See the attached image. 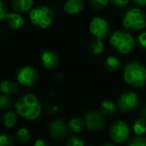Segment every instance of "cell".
<instances>
[{
    "label": "cell",
    "instance_id": "cell-1",
    "mask_svg": "<svg viewBox=\"0 0 146 146\" xmlns=\"http://www.w3.org/2000/svg\"><path fill=\"white\" fill-rule=\"evenodd\" d=\"M16 112L27 120H35L38 118L42 111L39 100L32 94H27L22 96L15 102Z\"/></svg>",
    "mask_w": 146,
    "mask_h": 146
},
{
    "label": "cell",
    "instance_id": "cell-2",
    "mask_svg": "<svg viewBox=\"0 0 146 146\" xmlns=\"http://www.w3.org/2000/svg\"><path fill=\"white\" fill-rule=\"evenodd\" d=\"M123 80L133 88H140L146 84V67L138 61L128 62L123 67Z\"/></svg>",
    "mask_w": 146,
    "mask_h": 146
},
{
    "label": "cell",
    "instance_id": "cell-3",
    "mask_svg": "<svg viewBox=\"0 0 146 146\" xmlns=\"http://www.w3.org/2000/svg\"><path fill=\"white\" fill-rule=\"evenodd\" d=\"M110 43L115 51L122 55L130 53L136 46V40L129 32L123 30L114 31L110 38Z\"/></svg>",
    "mask_w": 146,
    "mask_h": 146
},
{
    "label": "cell",
    "instance_id": "cell-4",
    "mask_svg": "<svg viewBox=\"0 0 146 146\" xmlns=\"http://www.w3.org/2000/svg\"><path fill=\"white\" fill-rule=\"evenodd\" d=\"M122 25L131 31H140L146 27V14L138 7L128 9L122 15Z\"/></svg>",
    "mask_w": 146,
    "mask_h": 146
},
{
    "label": "cell",
    "instance_id": "cell-5",
    "mask_svg": "<svg viewBox=\"0 0 146 146\" xmlns=\"http://www.w3.org/2000/svg\"><path fill=\"white\" fill-rule=\"evenodd\" d=\"M29 19L34 26L45 29L52 25L55 19V13L48 6H38L29 11Z\"/></svg>",
    "mask_w": 146,
    "mask_h": 146
},
{
    "label": "cell",
    "instance_id": "cell-6",
    "mask_svg": "<svg viewBox=\"0 0 146 146\" xmlns=\"http://www.w3.org/2000/svg\"><path fill=\"white\" fill-rule=\"evenodd\" d=\"M110 140L114 144L123 143L130 136V127L124 120H115L110 124L108 129Z\"/></svg>",
    "mask_w": 146,
    "mask_h": 146
},
{
    "label": "cell",
    "instance_id": "cell-7",
    "mask_svg": "<svg viewBox=\"0 0 146 146\" xmlns=\"http://www.w3.org/2000/svg\"><path fill=\"white\" fill-rule=\"evenodd\" d=\"M138 96L134 90H125L118 96L116 102L117 110L123 113H129L137 108Z\"/></svg>",
    "mask_w": 146,
    "mask_h": 146
},
{
    "label": "cell",
    "instance_id": "cell-8",
    "mask_svg": "<svg viewBox=\"0 0 146 146\" xmlns=\"http://www.w3.org/2000/svg\"><path fill=\"white\" fill-rule=\"evenodd\" d=\"M110 23L104 18L96 16L90 20V32L98 40H102V39L106 38L110 33Z\"/></svg>",
    "mask_w": 146,
    "mask_h": 146
},
{
    "label": "cell",
    "instance_id": "cell-9",
    "mask_svg": "<svg viewBox=\"0 0 146 146\" xmlns=\"http://www.w3.org/2000/svg\"><path fill=\"white\" fill-rule=\"evenodd\" d=\"M16 78H17L18 83L24 87H33L38 83L39 80L37 71L29 66L20 68L17 72Z\"/></svg>",
    "mask_w": 146,
    "mask_h": 146
},
{
    "label": "cell",
    "instance_id": "cell-10",
    "mask_svg": "<svg viewBox=\"0 0 146 146\" xmlns=\"http://www.w3.org/2000/svg\"><path fill=\"white\" fill-rule=\"evenodd\" d=\"M85 124L86 127L90 131H98L104 128L106 124L104 120V115L98 110H90L88 111L86 114L85 118Z\"/></svg>",
    "mask_w": 146,
    "mask_h": 146
},
{
    "label": "cell",
    "instance_id": "cell-11",
    "mask_svg": "<svg viewBox=\"0 0 146 146\" xmlns=\"http://www.w3.org/2000/svg\"><path fill=\"white\" fill-rule=\"evenodd\" d=\"M49 132L53 138L57 140H63L66 137H68L70 128L65 121L61 119H55L49 125Z\"/></svg>",
    "mask_w": 146,
    "mask_h": 146
},
{
    "label": "cell",
    "instance_id": "cell-12",
    "mask_svg": "<svg viewBox=\"0 0 146 146\" xmlns=\"http://www.w3.org/2000/svg\"><path fill=\"white\" fill-rule=\"evenodd\" d=\"M40 61L43 67L47 70H54L60 65V58L56 52L52 50H45L41 53Z\"/></svg>",
    "mask_w": 146,
    "mask_h": 146
},
{
    "label": "cell",
    "instance_id": "cell-13",
    "mask_svg": "<svg viewBox=\"0 0 146 146\" xmlns=\"http://www.w3.org/2000/svg\"><path fill=\"white\" fill-rule=\"evenodd\" d=\"M84 0H67L64 4V11L69 15H77L84 10Z\"/></svg>",
    "mask_w": 146,
    "mask_h": 146
},
{
    "label": "cell",
    "instance_id": "cell-14",
    "mask_svg": "<svg viewBox=\"0 0 146 146\" xmlns=\"http://www.w3.org/2000/svg\"><path fill=\"white\" fill-rule=\"evenodd\" d=\"M5 20L7 22V25L13 30H18L25 23V20L22 17V15L17 13V12H15V13H8L6 15Z\"/></svg>",
    "mask_w": 146,
    "mask_h": 146
},
{
    "label": "cell",
    "instance_id": "cell-15",
    "mask_svg": "<svg viewBox=\"0 0 146 146\" xmlns=\"http://www.w3.org/2000/svg\"><path fill=\"white\" fill-rule=\"evenodd\" d=\"M18 85L11 80H4L0 83V92L4 96H11L18 92Z\"/></svg>",
    "mask_w": 146,
    "mask_h": 146
},
{
    "label": "cell",
    "instance_id": "cell-16",
    "mask_svg": "<svg viewBox=\"0 0 146 146\" xmlns=\"http://www.w3.org/2000/svg\"><path fill=\"white\" fill-rule=\"evenodd\" d=\"M11 6L17 13L28 12L32 9L33 0H11Z\"/></svg>",
    "mask_w": 146,
    "mask_h": 146
},
{
    "label": "cell",
    "instance_id": "cell-17",
    "mask_svg": "<svg viewBox=\"0 0 146 146\" xmlns=\"http://www.w3.org/2000/svg\"><path fill=\"white\" fill-rule=\"evenodd\" d=\"M117 110L116 104H114L113 102L110 100H102V104H100V111L104 114V116L106 115H111L115 112V110Z\"/></svg>",
    "mask_w": 146,
    "mask_h": 146
},
{
    "label": "cell",
    "instance_id": "cell-18",
    "mask_svg": "<svg viewBox=\"0 0 146 146\" xmlns=\"http://www.w3.org/2000/svg\"><path fill=\"white\" fill-rule=\"evenodd\" d=\"M70 130L73 131L75 133H80L82 132V130L84 129V127L86 126L85 120L81 117H73L71 120L68 123Z\"/></svg>",
    "mask_w": 146,
    "mask_h": 146
},
{
    "label": "cell",
    "instance_id": "cell-19",
    "mask_svg": "<svg viewBox=\"0 0 146 146\" xmlns=\"http://www.w3.org/2000/svg\"><path fill=\"white\" fill-rule=\"evenodd\" d=\"M18 116L17 113L14 111H6L2 116V123L7 128H11L17 123Z\"/></svg>",
    "mask_w": 146,
    "mask_h": 146
},
{
    "label": "cell",
    "instance_id": "cell-20",
    "mask_svg": "<svg viewBox=\"0 0 146 146\" xmlns=\"http://www.w3.org/2000/svg\"><path fill=\"white\" fill-rule=\"evenodd\" d=\"M132 131L135 136H143L146 133V120L143 118H137L132 124Z\"/></svg>",
    "mask_w": 146,
    "mask_h": 146
},
{
    "label": "cell",
    "instance_id": "cell-21",
    "mask_svg": "<svg viewBox=\"0 0 146 146\" xmlns=\"http://www.w3.org/2000/svg\"><path fill=\"white\" fill-rule=\"evenodd\" d=\"M121 62L117 57L115 56H108L104 60V67L108 71H117L120 68Z\"/></svg>",
    "mask_w": 146,
    "mask_h": 146
},
{
    "label": "cell",
    "instance_id": "cell-22",
    "mask_svg": "<svg viewBox=\"0 0 146 146\" xmlns=\"http://www.w3.org/2000/svg\"><path fill=\"white\" fill-rule=\"evenodd\" d=\"M15 138L17 139L20 142H28L31 140V132L29 129L26 128V127H22V128L18 129L15 133Z\"/></svg>",
    "mask_w": 146,
    "mask_h": 146
},
{
    "label": "cell",
    "instance_id": "cell-23",
    "mask_svg": "<svg viewBox=\"0 0 146 146\" xmlns=\"http://www.w3.org/2000/svg\"><path fill=\"white\" fill-rule=\"evenodd\" d=\"M90 48L92 54L100 55L104 51V43H102V40H98V39H96V40L92 42Z\"/></svg>",
    "mask_w": 146,
    "mask_h": 146
},
{
    "label": "cell",
    "instance_id": "cell-24",
    "mask_svg": "<svg viewBox=\"0 0 146 146\" xmlns=\"http://www.w3.org/2000/svg\"><path fill=\"white\" fill-rule=\"evenodd\" d=\"M12 108V100L8 96L0 94V110H8Z\"/></svg>",
    "mask_w": 146,
    "mask_h": 146
},
{
    "label": "cell",
    "instance_id": "cell-25",
    "mask_svg": "<svg viewBox=\"0 0 146 146\" xmlns=\"http://www.w3.org/2000/svg\"><path fill=\"white\" fill-rule=\"evenodd\" d=\"M14 139L7 133H0V146H13Z\"/></svg>",
    "mask_w": 146,
    "mask_h": 146
},
{
    "label": "cell",
    "instance_id": "cell-26",
    "mask_svg": "<svg viewBox=\"0 0 146 146\" xmlns=\"http://www.w3.org/2000/svg\"><path fill=\"white\" fill-rule=\"evenodd\" d=\"M66 146H85V142L79 136H70L66 141Z\"/></svg>",
    "mask_w": 146,
    "mask_h": 146
},
{
    "label": "cell",
    "instance_id": "cell-27",
    "mask_svg": "<svg viewBox=\"0 0 146 146\" xmlns=\"http://www.w3.org/2000/svg\"><path fill=\"white\" fill-rule=\"evenodd\" d=\"M127 146H146V138L144 136H135L129 140Z\"/></svg>",
    "mask_w": 146,
    "mask_h": 146
},
{
    "label": "cell",
    "instance_id": "cell-28",
    "mask_svg": "<svg viewBox=\"0 0 146 146\" xmlns=\"http://www.w3.org/2000/svg\"><path fill=\"white\" fill-rule=\"evenodd\" d=\"M110 0H90V4L94 10H102L108 5Z\"/></svg>",
    "mask_w": 146,
    "mask_h": 146
},
{
    "label": "cell",
    "instance_id": "cell-29",
    "mask_svg": "<svg viewBox=\"0 0 146 146\" xmlns=\"http://www.w3.org/2000/svg\"><path fill=\"white\" fill-rule=\"evenodd\" d=\"M137 43L139 47L143 50H146V31H142L140 34L137 36Z\"/></svg>",
    "mask_w": 146,
    "mask_h": 146
},
{
    "label": "cell",
    "instance_id": "cell-30",
    "mask_svg": "<svg viewBox=\"0 0 146 146\" xmlns=\"http://www.w3.org/2000/svg\"><path fill=\"white\" fill-rule=\"evenodd\" d=\"M110 1L115 8H124L125 6H127L129 0H110Z\"/></svg>",
    "mask_w": 146,
    "mask_h": 146
},
{
    "label": "cell",
    "instance_id": "cell-31",
    "mask_svg": "<svg viewBox=\"0 0 146 146\" xmlns=\"http://www.w3.org/2000/svg\"><path fill=\"white\" fill-rule=\"evenodd\" d=\"M7 14V7H6L5 3L2 0H0V22L2 20H5Z\"/></svg>",
    "mask_w": 146,
    "mask_h": 146
},
{
    "label": "cell",
    "instance_id": "cell-32",
    "mask_svg": "<svg viewBox=\"0 0 146 146\" xmlns=\"http://www.w3.org/2000/svg\"><path fill=\"white\" fill-rule=\"evenodd\" d=\"M34 146H49V143L46 139H38L35 141Z\"/></svg>",
    "mask_w": 146,
    "mask_h": 146
},
{
    "label": "cell",
    "instance_id": "cell-33",
    "mask_svg": "<svg viewBox=\"0 0 146 146\" xmlns=\"http://www.w3.org/2000/svg\"><path fill=\"white\" fill-rule=\"evenodd\" d=\"M139 115H140V118H143L146 120V104L141 106L140 110H139Z\"/></svg>",
    "mask_w": 146,
    "mask_h": 146
},
{
    "label": "cell",
    "instance_id": "cell-34",
    "mask_svg": "<svg viewBox=\"0 0 146 146\" xmlns=\"http://www.w3.org/2000/svg\"><path fill=\"white\" fill-rule=\"evenodd\" d=\"M133 3L137 6H145L146 5V0H132Z\"/></svg>",
    "mask_w": 146,
    "mask_h": 146
},
{
    "label": "cell",
    "instance_id": "cell-35",
    "mask_svg": "<svg viewBox=\"0 0 146 146\" xmlns=\"http://www.w3.org/2000/svg\"><path fill=\"white\" fill-rule=\"evenodd\" d=\"M100 146H115V145H114L113 142H104V143H102Z\"/></svg>",
    "mask_w": 146,
    "mask_h": 146
}]
</instances>
